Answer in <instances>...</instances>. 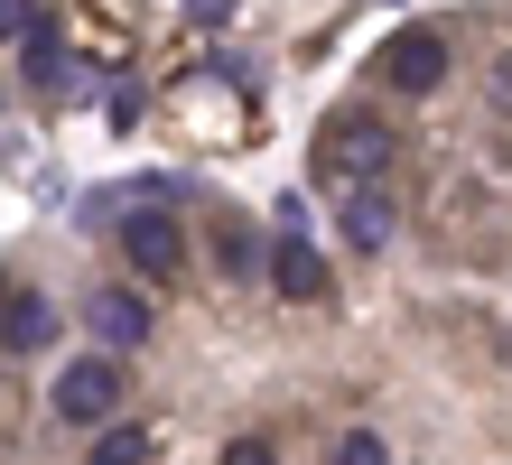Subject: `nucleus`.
Masks as SVG:
<instances>
[{
	"instance_id": "f257e3e1",
	"label": "nucleus",
	"mask_w": 512,
	"mask_h": 465,
	"mask_svg": "<svg viewBox=\"0 0 512 465\" xmlns=\"http://www.w3.org/2000/svg\"><path fill=\"white\" fill-rule=\"evenodd\" d=\"M317 149H326V177H345V186H364V177H382L391 159H401V140H391L373 112H336Z\"/></svg>"
},
{
	"instance_id": "f03ea898",
	"label": "nucleus",
	"mask_w": 512,
	"mask_h": 465,
	"mask_svg": "<svg viewBox=\"0 0 512 465\" xmlns=\"http://www.w3.org/2000/svg\"><path fill=\"white\" fill-rule=\"evenodd\" d=\"M112 410H122V354H84V363L56 372V419L112 428Z\"/></svg>"
},
{
	"instance_id": "7ed1b4c3",
	"label": "nucleus",
	"mask_w": 512,
	"mask_h": 465,
	"mask_svg": "<svg viewBox=\"0 0 512 465\" xmlns=\"http://www.w3.org/2000/svg\"><path fill=\"white\" fill-rule=\"evenodd\" d=\"M336 233L354 242V252H391V233H401V205H391V186L364 177V186H345L336 196Z\"/></svg>"
},
{
	"instance_id": "20e7f679",
	"label": "nucleus",
	"mask_w": 512,
	"mask_h": 465,
	"mask_svg": "<svg viewBox=\"0 0 512 465\" xmlns=\"http://www.w3.org/2000/svg\"><path fill=\"white\" fill-rule=\"evenodd\" d=\"M438 75H447V38L438 28H401V38L382 47V84L391 93H429Z\"/></svg>"
},
{
	"instance_id": "39448f33",
	"label": "nucleus",
	"mask_w": 512,
	"mask_h": 465,
	"mask_svg": "<svg viewBox=\"0 0 512 465\" xmlns=\"http://www.w3.org/2000/svg\"><path fill=\"white\" fill-rule=\"evenodd\" d=\"M122 252H131L140 279H168L177 261H187V242H177V224H168L159 205H131V214H122Z\"/></svg>"
},
{
	"instance_id": "423d86ee",
	"label": "nucleus",
	"mask_w": 512,
	"mask_h": 465,
	"mask_svg": "<svg viewBox=\"0 0 512 465\" xmlns=\"http://www.w3.org/2000/svg\"><path fill=\"white\" fill-rule=\"evenodd\" d=\"M84 326H94L103 354H131L140 335H149V298H140V289H103L94 307H84Z\"/></svg>"
},
{
	"instance_id": "0eeeda50",
	"label": "nucleus",
	"mask_w": 512,
	"mask_h": 465,
	"mask_svg": "<svg viewBox=\"0 0 512 465\" xmlns=\"http://www.w3.org/2000/svg\"><path fill=\"white\" fill-rule=\"evenodd\" d=\"M270 289L280 298H326V261L308 233H280V252H270Z\"/></svg>"
},
{
	"instance_id": "6e6552de",
	"label": "nucleus",
	"mask_w": 512,
	"mask_h": 465,
	"mask_svg": "<svg viewBox=\"0 0 512 465\" xmlns=\"http://www.w3.org/2000/svg\"><path fill=\"white\" fill-rule=\"evenodd\" d=\"M47 335H56V307H47L38 289H10V354L28 363V354L47 345Z\"/></svg>"
},
{
	"instance_id": "1a4fd4ad",
	"label": "nucleus",
	"mask_w": 512,
	"mask_h": 465,
	"mask_svg": "<svg viewBox=\"0 0 512 465\" xmlns=\"http://www.w3.org/2000/svg\"><path fill=\"white\" fill-rule=\"evenodd\" d=\"M149 447H159V438H149V428H103V438H94V465H149Z\"/></svg>"
},
{
	"instance_id": "9d476101",
	"label": "nucleus",
	"mask_w": 512,
	"mask_h": 465,
	"mask_svg": "<svg viewBox=\"0 0 512 465\" xmlns=\"http://www.w3.org/2000/svg\"><path fill=\"white\" fill-rule=\"evenodd\" d=\"M19 75H28V84H56V75H66V56H56L47 19H38V28H28V38H19Z\"/></svg>"
},
{
	"instance_id": "9b49d317",
	"label": "nucleus",
	"mask_w": 512,
	"mask_h": 465,
	"mask_svg": "<svg viewBox=\"0 0 512 465\" xmlns=\"http://www.w3.org/2000/svg\"><path fill=\"white\" fill-rule=\"evenodd\" d=\"M336 465H391V447L373 438V428H345V438H336Z\"/></svg>"
},
{
	"instance_id": "f8f14e48",
	"label": "nucleus",
	"mask_w": 512,
	"mask_h": 465,
	"mask_svg": "<svg viewBox=\"0 0 512 465\" xmlns=\"http://www.w3.org/2000/svg\"><path fill=\"white\" fill-rule=\"evenodd\" d=\"M224 465H270V447H261V438H233V447H224Z\"/></svg>"
},
{
	"instance_id": "ddd939ff",
	"label": "nucleus",
	"mask_w": 512,
	"mask_h": 465,
	"mask_svg": "<svg viewBox=\"0 0 512 465\" xmlns=\"http://www.w3.org/2000/svg\"><path fill=\"white\" fill-rule=\"evenodd\" d=\"M494 103L512 112V56H503V66H494Z\"/></svg>"
},
{
	"instance_id": "4468645a",
	"label": "nucleus",
	"mask_w": 512,
	"mask_h": 465,
	"mask_svg": "<svg viewBox=\"0 0 512 465\" xmlns=\"http://www.w3.org/2000/svg\"><path fill=\"white\" fill-rule=\"evenodd\" d=\"M187 10H196V19H224V10H233V0H187Z\"/></svg>"
}]
</instances>
